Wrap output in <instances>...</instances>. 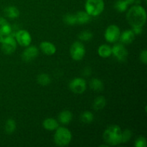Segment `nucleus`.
<instances>
[{"label": "nucleus", "instance_id": "5701e85b", "mask_svg": "<svg viewBox=\"0 0 147 147\" xmlns=\"http://www.w3.org/2000/svg\"><path fill=\"white\" fill-rule=\"evenodd\" d=\"M94 116L90 111H85L80 116V120L84 123H90L93 121Z\"/></svg>", "mask_w": 147, "mask_h": 147}, {"label": "nucleus", "instance_id": "aec40b11", "mask_svg": "<svg viewBox=\"0 0 147 147\" xmlns=\"http://www.w3.org/2000/svg\"><path fill=\"white\" fill-rule=\"evenodd\" d=\"M90 86L94 91L100 92L103 89V82L98 78H93L90 82Z\"/></svg>", "mask_w": 147, "mask_h": 147}, {"label": "nucleus", "instance_id": "f3484780", "mask_svg": "<svg viewBox=\"0 0 147 147\" xmlns=\"http://www.w3.org/2000/svg\"><path fill=\"white\" fill-rule=\"evenodd\" d=\"M76 16L77 19V24H86L90 20V15H89L86 11H78L76 13Z\"/></svg>", "mask_w": 147, "mask_h": 147}, {"label": "nucleus", "instance_id": "a211bd4d", "mask_svg": "<svg viewBox=\"0 0 147 147\" xmlns=\"http://www.w3.org/2000/svg\"><path fill=\"white\" fill-rule=\"evenodd\" d=\"M98 53L101 57H109L112 55L111 47L107 45H102L98 47Z\"/></svg>", "mask_w": 147, "mask_h": 147}, {"label": "nucleus", "instance_id": "6e6552de", "mask_svg": "<svg viewBox=\"0 0 147 147\" xmlns=\"http://www.w3.org/2000/svg\"><path fill=\"white\" fill-rule=\"evenodd\" d=\"M70 89L76 94H81L86 90V82L81 78H76L70 83Z\"/></svg>", "mask_w": 147, "mask_h": 147}, {"label": "nucleus", "instance_id": "c756f323", "mask_svg": "<svg viewBox=\"0 0 147 147\" xmlns=\"http://www.w3.org/2000/svg\"><path fill=\"white\" fill-rule=\"evenodd\" d=\"M7 24H8V22H7V20L4 17H0V33H2L3 29Z\"/></svg>", "mask_w": 147, "mask_h": 147}, {"label": "nucleus", "instance_id": "4be33fe9", "mask_svg": "<svg viewBox=\"0 0 147 147\" xmlns=\"http://www.w3.org/2000/svg\"><path fill=\"white\" fill-rule=\"evenodd\" d=\"M129 4L126 2L125 0H117L114 4V7L119 12H123L128 9Z\"/></svg>", "mask_w": 147, "mask_h": 147}, {"label": "nucleus", "instance_id": "393cba45", "mask_svg": "<svg viewBox=\"0 0 147 147\" xmlns=\"http://www.w3.org/2000/svg\"><path fill=\"white\" fill-rule=\"evenodd\" d=\"M63 21L66 24H68V25H74V24H77V19H76V14H65L63 17Z\"/></svg>", "mask_w": 147, "mask_h": 147}, {"label": "nucleus", "instance_id": "0eeeda50", "mask_svg": "<svg viewBox=\"0 0 147 147\" xmlns=\"http://www.w3.org/2000/svg\"><path fill=\"white\" fill-rule=\"evenodd\" d=\"M120 35V29L116 24L109 26L105 32V39L109 42H116L119 40Z\"/></svg>", "mask_w": 147, "mask_h": 147}, {"label": "nucleus", "instance_id": "f03ea898", "mask_svg": "<svg viewBox=\"0 0 147 147\" xmlns=\"http://www.w3.org/2000/svg\"><path fill=\"white\" fill-rule=\"evenodd\" d=\"M122 131L117 125H112L105 130L103 139L110 146H116L121 143Z\"/></svg>", "mask_w": 147, "mask_h": 147}, {"label": "nucleus", "instance_id": "39448f33", "mask_svg": "<svg viewBox=\"0 0 147 147\" xmlns=\"http://www.w3.org/2000/svg\"><path fill=\"white\" fill-rule=\"evenodd\" d=\"M70 55L74 60H81L86 54V48L80 42H75L70 47Z\"/></svg>", "mask_w": 147, "mask_h": 147}, {"label": "nucleus", "instance_id": "ddd939ff", "mask_svg": "<svg viewBox=\"0 0 147 147\" xmlns=\"http://www.w3.org/2000/svg\"><path fill=\"white\" fill-rule=\"evenodd\" d=\"M135 34L131 30H127L126 31L123 32L120 35V39L121 42L123 44H131L132 42L134 40Z\"/></svg>", "mask_w": 147, "mask_h": 147}, {"label": "nucleus", "instance_id": "dca6fc26", "mask_svg": "<svg viewBox=\"0 0 147 147\" xmlns=\"http://www.w3.org/2000/svg\"><path fill=\"white\" fill-rule=\"evenodd\" d=\"M4 12L7 17L10 19H15L20 16V11L18 9L13 6L7 7L4 9Z\"/></svg>", "mask_w": 147, "mask_h": 147}, {"label": "nucleus", "instance_id": "473e14b6", "mask_svg": "<svg viewBox=\"0 0 147 147\" xmlns=\"http://www.w3.org/2000/svg\"><path fill=\"white\" fill-rule=\"evenodd\" d=\"M5 36L4 35V34H2L1 33H0V43L2 42V41L4 40V38Z\"/></svg>", "mask_w": 147, "mask_h": 147}, {"label": "nucleus", "instance_id": "7c9ffc66", "mask_svg": "<svg viewBox=\"0 0 147 147\" xmlns=\"http://www.w3.org/2000/svg\"><path fill=\"white\" fill-rule=\"evenodd\" d=\"M132 31L134 33V34H142V32H143V29H142V27H133L132 29Z\"/></svg>", "mask_w": 147, "mask_h": 147}, {"label": "nucleus", "instance_id": "1a4fd4ad", "mask_svg": "<svg viewBox=\"0 0 147 147\" xmlns=\"http://www.w3.org/2000/svg\"><path fill=\"white\" fill-rule=\"evenodd\" d=\"M15 40L22 47H28L31 44L32 37L27 30H22L16 32Z\"/></svg>", "mask_w": 147, "mask_h": 147}, {"label": "nucleus", "instance_id": "4468645a", "mask_svg": "<svg viewBox=\"0 0 147 147\" xmlns=\"http://www.w3.org/2000/svg\"><path fill=\"white\" fill-rule=\"evenodd\" d=\"M43 127L47 131H54L59 127V123L55 119L47 118L43 121Z\"/></svg>", "mask_w": 147, "mask_h": 147}, {"label": "nucleus", "instance_id": "20e7f679", "mask_svg": "<svg viewBox=\"0 0 147 147\" xmlns=\"http://www.w3.org/2000/svg\"><path fill=\"white\" fill-rule=\"evenodd\" d=\"M103 0H86L85 4L86 11L90 16H98L104 10Z\"/></svg>", "mask_w": 147, "mask_h": 147}, {"label": "nucleus", "instance_id": "2f4dec72", "mask_svg": "<svg viewBox=\"0 0 147 147\" xmlns=\"http://www.w3.org/2000/svg\"><path fill=\"white\" fill-rule=\"evenodd\" d=\"M125 1L129 5V4H132L133 3H134L136 1V0H125Z\"/></svg>", "mask_w": 147, "mask_h": 147}, {"label": "nucleus", "instance_id": "bb28decb", "mask_svg": "<svg viewBox=\"0 0 147 147\" xmlns=\"http://www.w3.org/2000/svg\"><path fill=\"white\" fill-rule=\"evenodd\" d=\"M132 133L129 129H126L124 131L122 132L121 134V143H126L129 142L131 138Z\"/></svg>", "mask_w": 147, "mask_h": 147}, {"label": "nucleus", "instance_id": "cd10ccee", "mask_svg": "<svg viewBox=\"0 0 147 147\" xmlns=\"http://www.w3.org/2000/svg\"><path fill=\"white\" fill-rule=\"evenodd\" d=\"M135 146L136 147H146V140L144 137L140 136L136 139L135 142Z\"/></svg>", "mask_w": 147, "mask_h": 147}, {"label": "nucleus", "instance_id": "a878e982", "mask_svg": "<svg viewBox=\"0 0 147 147\" xmlns=\"http://www.w3.org/2000/svg\"><path fill=\"white\" fill-rule=\"evenodd\" d=\"M78 37L80 40L83 41H89L93 38V33L90 31H83L78 34Z\"/></svg>", "mask_w": 147, "mask_h": 147}, {"label": "nucleus", "instance_id": "423d86ee", "mask_svg": "<svg viewBox=\"0 0 147 147\" xmlns=\"http://www.w3.org/2000/svg\"><path fill=\"white\" fill-rule=\"evenodd\" d=\"M1 44L3 53L7 55L13 53L17 48V41L14 37L11 35L5 36Z\"/></svg>", "mask_w": 147, "mask_h": 147}, {"label": "nucleus", "instance_id": "b1692460", "mask_svg": "<svg viewBox=\"0 0 147 147\" xmlns=\"http://www.w3.org/2000/svg\"><path fill=\"white\" fill-rule=\"evenodd\" d=\"M16 129V122L13 119H9L5 123V131L7 134H12Z\"/></svg>", "mask_w": 147, "mask_h": 147}, {"label": "nucleus", "instance_id": "7ed1b4c3", "mask_svg": "<svg viewBox=\"0 0 147 147\" xmlns=\"http://www.w3.org/2000/svg\"><path fill=\"white\" fill-rule=\"evenodd\" d=\"M72 140V134L67 128L58 127L54 135V142L58 146H67Z\"/></svg>", "mask_w": 147, "mask_h": 147}, {"label": "nucleus", "instance_id": "2eb2a0df", "mask_svg": "<svg viewBox=\"0 0 147 147\" xmlns=\"http://www.w3.org/2000/svg\"><path fill=\"white\" fill-rule=\"evenodd\" d=\"M58 119L59 121L63 124H68L73 119V114L70 111H63L60 112L59 114Z\"/></svg>", "mask_w": 147, "mask_h": 147}, {"label": "nucleus", "instance_id": "f257e3e1", "mask_svg": "<svg viewBox=\"0 0 147 147\" xmlns=\"http://www.w3.org/2000/svg\"><path fill=\"white\" fill-rule=\"evenodd\" d=\"M126 19L132 27H143L146 20V10L140 5L134 6L128 11Z\"/></svg>", "mask_w": 147, "mask_h": 147}, {"label": "nucleus", "instance_id": "9b49d317", "mask_svg": "<svg viewBox=\"0 0 147 147\" xmlns=\"http://www.w3.org/2000/svg\"><path fill=\"white\" fill-rule=\"evenodd\" d=\"M38 49L35 46H30L24 50L22 53V59L25 62H30L38 55Z\"/></svg>", "mask_w": 147, "mask_h": 147}, {"label": "nucleus", "instance_id": "c85d7f7f", "mask_svg": "<svg viewBox=\"0 0 147 147\" xmlns=\"http://www.w3.org/2000/svg\"><path fill=\"white\" fill-rule=\"evenodd\" d=\"M140 60L144 64L147 63V51L146 50H144L140 54Z\"/></svg>", "mask_w": 147, "mask_h": 147}, {"label": "nucleus", "instance_id": "6ab92c4d", "mask_svg": "<svg viewBox=\"0 0 147 147\" xmlns=\"http://www.w3.org/2000/svg\"><path fill=\"white\" fill-rule=\"evenodd\" d=\"M106 104V100L104 97L103 96H99V97H97L93 101V109L95 110H101L103 108L105 107Z\"/></svg>", "mask_w": 147, "mask_h": 147}, {"label": "nucleus", "instance_id": "9d476101", "mask_svg": "<svg viewBox=\"0 0 147 147\" xmlns=\"http://www.w3.org/2000/svg\"><path fill=\"white\" fill-rule=\"evenodd\" d=\"M112 54L120 62L126 61L128 57V51L122 44H116L111 48Z\"/></svg>", "mask_w": 147, "mask_h": 147}, {"label": "nucleus", "instance_id": "412c9836", "mask_svg": "<svg viewBox=\"0 0 147 147\" xmlns=\"http://www.w3.org/2000/svg\"><path fill=\"white\" fill-rule=\"evenodd\" d=\"M37 82L40 85L43 86H46L47 85H49L51 82V79H50V77L47 74H45V73H41V74L37 76Z\"/></svg>", "mask_w": 147, "mask_h": 147}, {"label": "nucleus", "instance_id": "f8f14e48", "mask_svg": "<svg viewBox=\"0 0 147 147\" xmlns=\"http://www.w3.org/2000/svg\"><path fill=\"white\" fill-rule=\"evenodd\" d=\"M40 49L45 55H52L56 52V47L50 42L45 41L40 43Z\"/></svg>", "mask_w": 147, "mask_h": 147}]
</instances>
